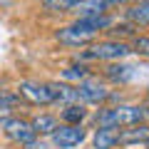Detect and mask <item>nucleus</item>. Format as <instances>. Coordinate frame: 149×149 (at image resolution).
<instances>
[{
  "mask_svg": "<svg viewBox=\"0 0 149 149\" xmlns=\"http://www.w3.org/2000/svg\"><path fill=\"white\" fill-rule=\"evenodd\" d=\"M30 124H32V129H35V134H52L55 129L60 127L57 117H55V114H47V112L35 114V117L30 119Z\"/></svg>",
  "mask_w": 149,
  "mask_h": 149,
  "instance_id": "obj_14",
  "label": "nucleus"
},
{
  "mask_svg": "<svg viewBox=\"0 0 149 149\" xmlns=\"http://www.w3.org/2000/svg\"><path fill=\"white\" fill-rule=\"evenodd\" d=\"M127 3H139V0H127Z\"/></svg>",
  "mask_w": 149,
  "mask_h": 149,
  "instance_id": "obj_23",
  "label": "nucleus"
},
{
  "mask_svg": "<svg viewBox=\"0 0 149 149\" xmlns=\"http://www.w3.org/2000/svg\"><path fill=\"white\" fill-rule=\"evenodd\" d=\"M109 8H122V5H127V0H104Z\"/></svg>",
  "mask_w": 149,
  "mask_h": 149,
  "instance_id": "obj_21",
  "label": "nucleus"
},
{
  "mask_svg": "<svg viewBox=\"0 0 149 149\" xmlns=\"http://www.w3.org/2000/svg\"><path fill=\"white\" fill-rule=\"evenodd\" d=\"M95 37H97V32L87 30L80 20L70 22V25L60 27V30L55 32V40H57L60 45H65V47H85V45L95 42Z\"/></svg>",
  "mask_w": 149,
  "mask_h": 149,
  "instance_id": "obj_3",
  "label": "nucleus"
},
{
  "mask_svg": "<svg viewBox=\"0 0 149 149\" xmlns=\"http://www.w3.org/2000/svg\"><path fill=\"white\" fill-rule=\"evenodd\" d=\"M62 82H77L80 85L82 80H87L90 77V70L85 67V65H72V67H67V70H62Z\"/></svg>",
  "mask_w": 149,
  "mask_h": 149,
  "instance_id": "obj_16",
  "label": "nucleus"
},
{
  "mask_svg": "<svg viewBox=\"0 0 149 149\" xmlns=\"http://www.w3.org/2000/svg\"><path fill=\"white\" fill-rule=\"evenodd\" d=\"M112 8L107 5L104 0H80L77 5L72 8V13L77 17H95V15H107Z\"/></svg>",
  "mask_w": 149,
  "mask_h": 149,
  "instance_id": "obj_10",
  "label": "nucleus"
},
{
  "mask_svg": "<svg viewBox=\"0 0 149 149\" xmlns=\"http://www.w3.org/2000/svg\"><path fill=\"white\" fill-rule=\"evenodd\" d=\"M129 47H132V52H137L139 57H149V35H137Z\"/></svg>",
  "mask_w": 149,
  "mask_h": 149,
  "instance_id": "obj_19",
  "label": "nucleus"
},
{
  "mask_svg": "<svg viewBox=\"0 0 149 149\" xmlns=\"http://www.w3.org/2000/svg\"><path fill=\"white\" fill-rule=\"evenodd\" d=\"M124 17L134 25H144L149 27V0H139V3H132V5L124 10Z\"/></svg>",
  "mask_w": 149,
  "mask_h": 149,
  "instance_id": "obj_12",
  "label": "nucleus"
},
{
  "mask_svg": "<svg viewBox=\"0 0 149 149\" xmlns=\"http://www.w3.org/2000/svg\"><path fill=\"white\" fill-rule=\"evenodd\" d=\"M17 95L25 97L30 104H52V92L47 82H35V80H22L17 85Z\"/></svg>",
  "mask_w": 149,
  "mask_h": 149,
  "instance_id": "obj_6",
  "label": "nucleus"
},
{
  "mask_svg": "<svg viewBox=\"0 0 149 149\" xmlns=\"http://www.w3.org/2000/svg\"><path fill=\"white\" fill-rule=\"evenodd\" d=\"M104 77L109 82H114V85H124V82H129L134 77V67L127 62H112L104 67Z\"/></svg>",
  "mask_w": 149,
  "mask_h": 149,
  "instance_id": "obj_11",
  "label": "nucleus"
},
{
  "mask_svg": "<svg viewBox=\"0 0 149 149\" xmlns=\"http://www.w3.org/2000/svg\"><path fill=\"white\" fill-rule=\"evenodd\" d=\"M80 0H40V5L47 13H72V8Z\"/></svg>",
  "mask_w": 149,
  "mask_h": 149,
  "instance_id": "obj_17",
  "label": "nucleus"
},
{
  "mask_svg": "<svg viewBox=\"0 0 149 149\" xmlns=\"http://www.w3.org/2000/svg\"><path fill=\"white\" fill-rule=\"evenodd\" d=\"M127 55H132V47L124 40H102V42H92L90 50L82 55V60H104V62H122Z\"/></svg>",
  "mask_w": 149,
  "mask_h": 149,
  "instance_id": "obj_2",
  "label": "nucleus"
},
{
  "mask_svg": "<svg viewBox=\"0 0 149 149\" xmlns=\"http://www.w3.org/2000/svg\"><path fill=\"white\" fill-rule=\"evenodd\" d=\"M117 137H119V129L97 127L95 137H92V144H95V149H114L117 147Z\"/></svg>",
  "mask_w": 149,
  "mask_h": 149,
  "instance_id": "obj_13",
  "label": "nucleus"
},
{
  "mask_svg": "<svg viewBox=\"0 0 149 149\" xmlns=\"http://www.w3.org/2000/svg\"><path fill=\"white\" fill-rule=\"evenodd\" d=\"M147 119V107L144 104H119V107H102L97 112V127H132V124H142Z\"/></svg>",
  "mask_w": 149,
  "mask_h": 149,
  "instance_id": "obj_1",
  "label": "nucleus"
},
{
  "mask_svg": "<svg viewBox=\"0 0 149 149\" xmlns=\"http://www.w3.org/2000/svg\"><path fill=\"white\" fill-rule=\"evenodd\" d=\"M147 139H149V124L142 122V124H132L127 129H119L117 144L119 147H132V144H144Z\"/></svg>",
  "mask_w": 149,
  "mask_h": 149,
  "instance_id": "obj_8",
  "label": "nucleus"
},
{
  "mask_svg": "<svg viewBox=\"0 0 149 149\" xmlns=\"http://www.w3.org/2000/svg\"><path fill=\"white\" fill-rule=\"evenodd\" d=\"M87 117V109L82 102H74V104H65L62 109V122L65 124H82V119Z\"/></svg>",
  "mask_w": 149,
  "mask_h": 149,
  "instance_id": "obj_15",
  "label": "nucleus"
},
{
  "mask_svg": "<svg viewBox=\"0 0 149 149\" xmlns=\"http://www.w3.org/2000/svg\"><path fill=\"white\" fill-rule=\"evenodd\" d=\"M144 147H147V149H149V139H147V142H144Z\"/></svg>",
  "mask_w": 149,
  "mask_h": 149,
  "instance_id": "obj_22",
  "label": "nucleus"
},
{
  "mask_svg": "<svg viewBox=\"0 0 149 149\" xmlns=\"http://www.w3.org/2000/svg\"><path fill=\"white\" fill-rule=\"evenodd\" d=\"M77 87V92H80V102L82 104H102V102L109 97V90H107L104 82H100L97 77H87V80H82Z\"/></svg>",
  "mask_w": 149,
  "mask_h": 149,
  "instance_id": "obj_5",
  "label": "nucleus"
},
{
  "mask_svg": "<svg viewBox=\"0 0 149 149\" xmlns=\"http://www.w3.org/2000/svg\"><path fill=\"white\" fill-rule=\"evenodd\" d=\"M3 132H5V137L10 139V142H15V144H30V142H35V129H32V124L27 122V119H17V117H13V119H5L3 122Z\"/></svg>",
  "mask_w": 149,
  "mask_h": 149,
  "instance_id": "obj_7",
  "label": "nucleus"
},
{
  "mask_svg": "<svg viewBox=\"0 0 149 149\" xmlns=\"http://www.w3.org/2000/svg\"><path fill=\"white\" fill-rule=\"evenodd\" d=\"M50 92H52V102H62V104H74L80 102V92L74 85H67V82H47Z\"/></svg>",
  "mask_w": 149,
  "mask_h": 149,
  "instance_id": "obj_9",
  "label": "nucleus"
},
{
  "mask_svg": "<svg viewBox=\"0 0 149 149\" xmlns=\"http://www.w3.org/2000/svg\"><path fill=\"white\" fill-rule=\"evenodd\" d=\"M22 149H50L47 144H42V142H30V144H25Z\"/></svg>",
  "mask_w": 149,
  "mask_h": 149,
  "instance_id": "obj_20",
  "label": "nucleus"
},
{
  "mask_svg": "<svg viewBox=\"0 0 149 149\" xmlns=\"http://www.w3.org/2000/svg\"><path fill=\"white\" fill-rule=\"evenodd\" d=\"M50 137H52V144L57 149H72V147H80L85 142L87 132L82 124H60Z\"/></svg>",
  "mask_w": 149,
  "mask_h": 149,
  "instance_id": "obj_4",
  "label": "nucleus"
},
{
  "mask_svg": "<svg viewBox=\"0 0 149 149\" xmlns=\"http://www.w3.org/2000/svg\"><path fill=\"white\" fill-rule=\"evenodd\" d=\"M17 107V97L0 92V119H8V114H13V109Z\"/></svg>",
  "mask_w": 149,
  "mask_h": 149,
  "instance_id": "obj_18",
  "label": "nucleus"
}]
</instances>
